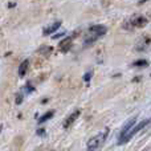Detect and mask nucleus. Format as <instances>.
<instances>
[{"mask_svg": "<svg viewBox=\"0 0 151 151\" xmlns=\"http://www.w3.org/2000/svg\"><path fill=\"white\" fill-rule=\"evenodd\" d=\"M106 137H107V130L105 131V133L97 134L96 137H93L91 139H89V142H88V151H94V150H97V149H98V147L105 142Z\"/></svg>", "mask_w": 151, "mask_h": 151, "instance_id": "1", "label": "nucleus"}, {"mask_svg": "<svg viewBox=\"0 0 151 151\" xmlns=\"http://www.w3.org/2000/svg\"><path fill=\"white\" fill-rule=\"evenodd\" d=\"M137 125V117H133V118H130V119L127 121V122L123 125V127H122V130H121V133H119V139H118V143L119 145H122L123 143V141H125V138L129 135V133H130L131 130H133V127Z\"/></svg>", "mask_w": 151, "mask_h": 151, "instance_id": "2", "label": "nucleus"}, {"mask_svg": "<svg viewBox=\"0 0 151 151\" xmlns=\"http://www.w3.org/2000/svg\"><path fill=\"white\" fill-rule=\"evenodd\" d=\"M149 123H150V119H145V121H142V122L137 123V125L133 127V130H131L130 133H129V135L125 138V141H123V143H126V142H129L131 138H133L134 135H135L137 133H138V131H141L142 129H143L145 126H147V125H149Z\"/></svg>", "mask_w": 151, "mask_h": 151, "instance_id": "3", "label": "nucleus"}, {"mask_svg": "<svg viewBox=\"0 0 151 151\" xmlns=\"http://www.w3.org/2000/svg\"><path fill=\"white\" fill-rule=\"evenodd\" d=\"M147 23H149V20H147V17H145V16H133L130 20V25L131 27H135V28H143L145 25H147Z\"/></svg>", "mask_w": 151, "mask_h": 151, "instance_id": "4", "label": "nucleus"}, {"mask_svg": "<svg viewBox=\"0 0 151 151\" xmlns=\"http://www.w3.org/2000/svg\"><path fill=\"white\" fill-rule=\"evenodd\" d=\"M106 32H107V28L104 25H93L89 28V35L97 37V39H98L99 36H102V35H105Z\"/></svg>", "mask_w": 151, "mask_h": 151, "instance_id": "5", "label": "nucleus"}, {"mask_svg": "<svg viewBox=\"0 0 151 151\" xmlns=\"http://www.w3.org/2000/svg\"><path fill=\"white\" fill-rule=\"evenodd\" d=\"M80 114H81V111L80 110H76V111H73L70 115H69L68 118L65 119V122H64V129H68V127H70L72 125L76 122V119H77L78 117H80Z\"/></svg>", "mask_w": 151, "mask_h": 151, "instance_id": "6", "label": "nucleus"}, {"mask_svg": "<svg viewBox=\"0 0 151 151\" xmlns=\"http://www.w3.org/2000/svg\"><path fill=\"white\" fill-rule=\"evenodd\" d=\"M28 66H29V61L28 60H24L23 63L20 64V66H19V77H24V76L27 74V72H28Z\"/></svg>", "mask_w": 151, "mask_h": 151, "instance_id": "7", "label": "nucleus"}, {"mask_svg": "<svg viewBox=\"0 0 151 151\" xmlns=\"http://www.w3.org/2000/svg\"><path fill=\"white\" fill-rule=\"evenodd\" d=\"M72 41H73V37H68V39H64L63 41L60 42V49L63 50V52H66V50L70 48V44H72Z\"/></svg>", "mask_w": 151, "mask_h": 151, "instance_id": "8", "label": "nucleus"}, {"mask_svg": "<svg viewBox=\"0 0 151 151\" xmlns=\"http://www.w3.org/2000/svg\"><path fill=\"white\" fill-rule=\"evenodd\" d=\"M61 27V21H56V23H53L52 25H49V27H47V28L44 29V35H50V33H53V32H56L58 28Z\"/></svg>", "mask_w": 151, "mask_h": 151, "instance_id": "9", "label": "nucleus"}, {"mask_svg": "<svg viewBox=\"0 0 151 151\" xmlns=\"http://www.w3.org/2000/svg\"><path fill=\"white\" fill-rule=\"evenodd\" d=\"M55 115V110H49L48 113H45L42 117H40L39 118V123H44L45 121H48V119H50V118Z\"/></svg>", "mask_w": 151, "mask_h": 151, "instance_id": "10", "label": "nucleus"}, {"mask_svg": "<svg viewBox=\"0 0 151 151\" xmlns=\"http://www.w3.org/2000/svg\"><path fill=\"white\" fill-rule=\"evenodd\" d=\"M151 42V39L150 37H143V40H142V42L138 45V50H146V48H147V45H149Z\"/></svg>", "mask_w": 151, "mask_h": 151, "instance_id": "11", "label": "nucleus"}, {"mask_svg": "<svg viewBox=\"0 0 151 151\" xmlns=\"http://www.w3.org/2000/svg\"><path fill=\"white\" fill-rule=\"evenodd\" d=\"M147 65H149V63L146 60H138L133 64V66H147Z\"/></svg>", "mask_w": 151, "mask_h": 151, "instance_id": "12", "label": "nucleus"}, {"mask_svg": "<svg viewBox=\"0 0 151 151\" xmlns=\"http://www.w3.org/2000/svg\"><path fill=\"white\" fill-rule=\"evenodd\" d=\"M39 52H40V53H45V55H48V53L52 52V48H50V47H49V48H48V47H42L41 49L39 50Z\"/></svg>", "mask_w": 151, "mask_h": 151, "instance_id": "13", "label": "nucleus"}, {"mask_svg": "<svg viewBox=\"0 0 151 151\" xmlns=\"http://www.w3.org/2000/svg\"><path fill=\"white\" fill-rule=\"evenodd\" d=\"M91 76H93V72H88V73L83 76V81H85V82H89V80L91 78Z\"/></svg>", "mask_w": 151, "mask_h": 151, "instance_id": "14", "label": "nucleus"}, {"mask_svg": "<svg viewBox=\"0 0 151 151\" xmlns=\"http://www.w3.org/2000/svg\"><path fill=\"white\" fill-rule=\"evenodd\" d=\"M21 102H23V94H21V93H19L17 96H16V104H17V105H20Z\"/></svg>", "mask_w": 151, "mask_h": 151, "instance_id": "15", "label": "nucleus"}, {"mask_svg": "<svg viewBox=\"0 0 151 151\" xmlns=\"http://www.w3.org/2000/svg\"><path fill=\"white\" fill-rule=\"evenodd\" d=\"M64 35H65V32H61V33H57V35H55L53 36V39H60V37H63Z\"/></svg>", "mask_w": 151, "mask_h": 151, "instance_id": "16", "label": "nucleus"}, {"mask_svg": "<svg viewBox=\"0 0 151 151\" xmlns=\"http://www.w3.org/2000/svg\"><path fill=\"white\" fill-rule=\"evenodd\" d=\"M25 89H27V90H28V93H31V91H32V90H33V88H32V86H31V85H28V83H27Z\"/></svg>", "mask_w": 151, "mask_h": 151, "instance_id": "17", "label": "nucleus"}, {"mask_svg": "<svg viewBox=\"0 0 151 151\" xmlns=\"http://www.w3.org/2000/svg\"><path fill=\"white\" fill-rule=\"evenodd\" d=\"M44 129H40V130H37V134H39V135H44Z\"/></svg>", "mask_w": 151, "mask_h": 151, "instance_id": "18", "label": "nucleus"}, {"mask_svg": "<svg viewBox=\"0 0 151 151\" xmlns=\"http://www.w3.org/2000/svg\"><path fill=\"white\" fill-rule=\"evenodd\" d=\"M139 80H141V77H135V78H134V80H133V81H134V82H138V81H139Z\"/></svg>", "mask_w": 151, "mask_h": 151, "instance_id": "19", "label": "nucleus"}]
</instances>
